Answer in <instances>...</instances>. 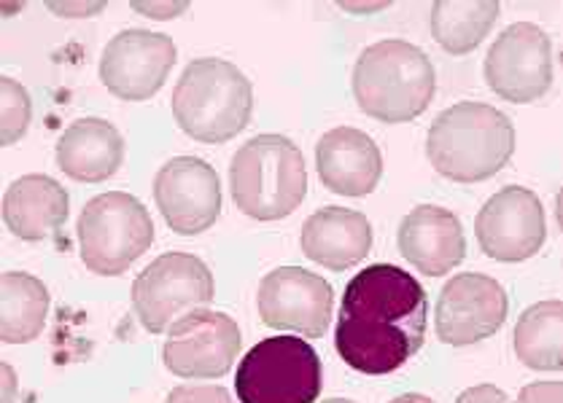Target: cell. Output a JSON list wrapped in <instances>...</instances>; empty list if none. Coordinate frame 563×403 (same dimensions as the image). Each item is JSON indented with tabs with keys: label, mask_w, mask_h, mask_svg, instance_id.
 <instances>
[{
	"label": "cell",
	"mask_w": 563,
	"mask_h": 403,
	"mask_svg": "<svg viewBox=\"0 0 563 403\" xmlns=\"http://www.w3.org/2000/svg\"><path fill=\"white\" fill-rule=\"evenodd\" d=\"M427 293L421 282L391 264H373L345 286L334 345L362 374L402 369L427 336Z\"/></svg>",
	"instance_id": "cell-1"
},
{
	"label": "cell",
	"mask_w": 563,
	"mask_h": 403,
	"mask_svg": "<svg viewBox=\"0 0 563 403\" xmlns=\"http://www.w3.org/2000/svg\"><path fill=\"white\" fill-rule=\"evenodd\" d=\"M515 152V126L499 108L464 100L445 108L427 135L434 170L456 183H477L501 170Z\"/></svg>",
	"instance_id": "cell-2"
},
{
	"label": "cell",
	"mask_w": 563,
	"mask_h": 403,
	"mask_svg": "<svg viewBox=\"0 0 563 403\" xmlns=\"http://www.w3.org/2000/svg\"><path fill=\"white\" fill-rule=\"evenodd\" d=\"M434 92V65L416 44L388 38L358 54L353 68V98L377 122H412L427 111Z\"/></svg>",
	"instance_id": "cell-3"
},
{
	"label": "cell",
	"mask_w": 563,
	"mask_h": 403,
	"mask_svg": "<svg viewBox=\"0 0 563 403\" xmlns=\"http://www.w3.org/2000/svg\"><path fill=\"white\" fill-rule=\"evenodd\" d=\"M251 108V81L238 65L219 57L189 63L173 92L176 124L200 143H227L241 135Z\"/></svg>",
	"instance_id": "cell-4"
},
{
	"label": "cell",
	"mask_w": 563,
	"mask_h": 403,
	"mask_svg": "<svg viewBox=\"0 0 563 403\" xmlns=\"http://www.w3.org/2000/svg\"><path fill=\"white\" fill-rule=\"evenodd\" d=\"M230 189L232 200L249 219H286L308 194L305 156L284 135L251 137L232 156Z\"/></svg>",
	"instance_id": "cell-5"
},
{
	"label": "cell",
	"mask_w": 563,
	"mask_h": 403,
	"mask_svg": "<svg viewBox=\"0 0 563 403\" xmlns=\"http://www.w3.org/2000/svg\"><path fill=\"white\" fill-rule=\"evenodd\" d=\"M154 243V221L141 200L108 191L84 204L79 215V250L89 272L117 278Z\"/></svg>",
	"instance_id": "cell-6"
},
{
	"label": "cell",
	"mask_w": 563,
	"mask_h": 403,
	"mask_svg": "<svg viewBox=\"0 0 563 403\" xmlns=\"http://www.w3.org/2000/svg\"><path fill=\"white\" fill-rule=\"evenodd\" d=\"M241 403H316L321 395L319 352L297 336H269L251 347L235 377Z\"/></svg>",
	"instance_id": "cell-7"
},
{
	"label": "cell",
	"mask_w": 563,
	"mask_h": 403,
	"mask_svg": "<svg viewBox=\"0 0 563 403\" xmlns=\"http://www.w3.org/2000/svg\"><path fill=\"white\" fill-rule=\"evenodd\" d=\"M213 275L191 253H165L154 258L133 282L137 321L152 334H162L195 310L213 302Z\"/></svg>",
	"instance_id": "cell-8"
},
{
	"label": "cell",
	"mask_w": 563,
	"mask_h": 403,
	"mask_svg": "<svg viewBox=\"0 0 563 403\" xmlns=\"http://www.w3.org/2000/svg\"><path fill=\"white\" fill-rule=\"evenodd\" d=\"M485 81L507 102H534L553 83V44L534 22H515L490 44Z\"/></svg>",
	"instance_id": "cell-9"
},
{
	"label": "cell",
	"mask_w": 563,
	"mask_h": 403,
	"mask_svg": "<svg viewBox=\"0 0 563 403\" xmlns=\"http://www.w3.org/2000/svg\"><path fill=\"white\" fill-rule=\"evenodd\" d=\"M241 326L227 312L195 310L173 323L162 358L181 379H219L241 355Z\"/></svg>",
	"instance_id": "cell-10"
},
{
	"label": "cell",
	"mask_w": 563,
	"mask_h": 403,
	"mask_svg": "<svg viewBox=\"0 0 563 403\" xmlns=\"http://www.w3.org/2000/svg\"><path fill=\"white\" fill-rule=\"evenodd\" d=\"M477 243L496 261H526L542 250L548 239L542 200L523 186L496 191L475 219Z\"/></svg>",
	"instance_id": "cell-11"
},
{
	"label": "cell",
	"mask_w": 563,
	"mask_h": 403,
	"mask_svg": "<svg viewBox=\"0 0 563 403\" xmlns=\"http://www.w3.org/2000/svg\"><path fill=\"white\" fill-rule=\"evenodd\" d=\"M510 299L499 280L481 272H464L445 282L434 312L440 342L453 347L477 345L505 326Z\"/></svg>",
	"instance_id": "cell-12"
},
{
	"label": "cell",
	"mask_w": 563,
	"mask_h": 403,
	"mask_svg": "<svg viewBox=\"0 0 563 403\" xmlns=\"http://www.w3.org/2000/svg\"><path fill=\"white\" fill-rule=\"evenodd\" d=\"M176 65V44L165 33L122 30L113 35L100 57V78L119 100L141 102L154 98Z\"/></svg>",
	"instance_id": "cell-13"
},
{
	"label": "cell",
	"mask_w": 563,
	"mask_h": 403,
	"mask_svg": "<svg viewBox=\"0 0 563 403\" xmlns=\"http://www.w3.org/2000/svg\"><path fill=\"white\" fill-rule=\"evenodd\" d=\"M154 200L173 232L191 237L208 232L221 213L219 172L197 156H176L154 178Z\"/></svg>",
	"instance_id": "cell-14"
},
{
	"label": "cell",
	"mask_w": 563,
	"mask_h": 403,
	"mask_svg": "<svg viewBox=\"0 0 563 403\" xmlns=\"http://www.w3.org/2000/svg\"><path fill=\"white\" fill-rule=\"evenodd\" d=\"M256 306L269 328L319 339L332 321V286L302 267H280L262 280Z\"/></svg>",
	"instance_id": "cell-15"
},
{
	"label": "cell",
	"mask_w": 563,
	"mask_h": 403,
	"mask_svg": "<svg viewBox=\"0 0 563 403\" xmlns=\"http://www.w3.org/2000/svg\"><path fill=\"white\" fill-rule=\"evenodd\" d=\"M399 253L421 275L440 278L453 272L466 253L464 228L456 213L437 204H418L405 215L397 234Z\"/></svg>",
	"instance_id": "cell-16"
},
{
	"label": "cell",
	"mask_w": 563,
	"mask_h": 403,
	"mask_svg": "<svg viewBox=\"0 0 563 403\" xmlns=\"http://www.w3.org/2000/svg\"><path fill=\"white\" fill-rule=\"evenodd\" d=\"M316 167L321 183L343 197H364L375 191L383 172L380 148L356 126L329 130L316 146Z\"/></svg>",
	"instance_id": "cell-17"
},
{
	"label": "cell",
	"mask_w": 563,
	"mask_h": 403,
	"mask_svg": "<svg viewBox=\"0 0 563 403\" xmlns=\"http://www.w3.org/2000/svg\"><path fill=\"white\" fill-rule=\"evenodd\" d=\"M299 245L310 261L343 272L367 258L373 248V226L358 210L323 208L305 221Z\"/></svg>",
	"instance_id": "cell-18"
},
{
	"label": "cell",
	"mask_w": 563,
	"mask_h": 403,
	"mask_svg": "<svg viewBox=\"0 0 563 403\" xmlns=\"http://www.w3.org/2000/svg\"><path fill=\"white\" fill-rule=\"evenodd\" d=\"M124 159V141L111 122L98 116L76 119L57 143V165L81 183H100L117 176Z\"/></svg>",
	"instance_id": "cell-19"
},
{
	"label": "cell",
	"mask_w": 563,
	"mask_h": 403,
	"mask_svg": "<svg viewBox=\"0 0 563 403\" xmlns=\"http://www.w3.org/2000/svg\"><path fill=\"white\" fill-rule=\"evenodd\" d=\"M70 197L49 176H25L3 197V221L14 237L38 243L68 221Z\"/></svg>",
	"instance_id": "cell-20"
},
{
	"label": "cell",
	"mask_w": 563,
	"mask_h": 403,
	"mask_svg": "<svg viewBox=\"0 0 563 403\" xmlns=\"http://www.w3.org/2000/svg\"><path fill=\"white\" fill-rule=\"evenodd\" d=\"M0 296V336L5 345L33 342L49 315V291L44 282L25 272H5Z\"/></svg>",
	"instance_id": "cell-21"
},
{
	"label": "cell",
	"mask_w": 563,
	"mask_h": 403,
	"mask_svg": "<svg viewBox=\"0 0 563 403\" xmlns=\"http://www.w3.org/2000/svg\"><path fill=\"white\" fill-rule=\"evenodd\" d=\"M515 355L534 371L563 369V304L559 299L539 302L515 323Z\"/></svg>",
	"instance_id": "cell-22"
},
{
	"label": "cell",
	"mask_w": 563,
	"mask_h": 403,
	"mask_svg": "<svg viewBox=\"0 0 563 403\" xmlns=\"http://www.w3.org/2000/svg\"><path fill=\"white\" fill-rule=\"evenodd\" d=\"M501 5L496 0H440L431 5V33L451 54H466L483 44Z\"/></svg>",
	"instance_id": "cell-23"
},
{
	"label": "cell",
	"mask_w": 563,
	"mask_h": 403,
	"mask_svg": "<svg viewBox=\"0 0 563 403\" xmlns=\"http://www.w3.org/2000/svg\"><path fill=\"white\" fill-rule=\"evenodd\" d=\"M30 116H33V102L27 89L14 78L0 81V141L3 146H14L27 132Z\"/></svg>",
	"instance_id": "cell-24"
},
{
	"label": "cell",
	"mask_w": 563,
	"mask_h": 403,
	"mask_svg": "<svg viewBox=\"0 0 563 403\" xmlns=\"http://www.w3.org/2000/svg\"><path fill=\"white\" fill-rule=\"evenodd\" d=\"M167 403H235L221 384H178L167 393Z\"/></svg>",
	"instance_id": "cell-25"
},
{
	"label": "cell",
	"mask_w": 563,
	"mask_h": 403,
	"mask_svg": "<svg viewBox=\"0 0 563 403\" xmlns=\"http://www.w3.org/2000/svg\"><path fill=\"white\" fill-rule=\"evenodd\" d=\"M518 403H563L561 382H531L520 390Z\"/></svg>",
	"instance_id": "cell-26"
},
{
	"label": "cell",
	"mask_w": 563,
	"mask_h": 403,
	"mask_svg": "<svg viewBox=\"0 0 563 403\" xmlns=\"http://www.w3.org/2000/svg\"><path fill=\"white\" fill-rule=\"evenodd\" d=\"M456 403H512V399L496 384H477V388L464 390Z\"/></svg>",
	"instance_id": "cell-27"
},
{
	"label": "cell",
	"mask_w": 563,
	"mask_h": 403,
	"mask_svg": "<svg viewBox=\"0 0 563 403\" xmlns=\"http://www.w3.org/2000/svg\"><path fill=\"white\" fill-rule=\"evenodd\" d=\"M135 11L152 16V20H170L187 11V3H133Z\"/></svg>",
	"instance_id": "cell-28"
},
{
	"label": "cell",
	"mask_w": 563,
	"mask_h": 403,
	"mask_svg": "<svg viewBox=\"0 0 563 403\" xmlns=\"http://www.w3.org/2000/svg\"><path fill=\"white\" fill-rule=\"evenodd\" d=\"M52 9L59 11V14H95V11L103 9V3H68V5L54 3Z\"/></svg>",
	"instance_id": "cell-29"
},
{
	"label": "cell",
	"mask_w": 563,
	"mask_h": 403,
	"mask_svg": "<svg viewBox=\"0 0 563 403\" xmlns=\"http://www.w3.org/2000/svg\"><path fill=\"white\" fill-rule=\"evenodd\" d=\"M16 393V377L11 366H3V403H14Z\"/></svg>",
	"instance_id": "cell-30"
},
{
	"label": "cell",
	"mask_w": 563,
	"mask_h": 403,
	"mask_svg": "<svg viewBox=\"0 0 563 403\" xmlns=\"http://www.w3.org/2000/svg\"><path fill=\"white\" fill-rule=\"evenodd\" d=\"M391 403H434L429 399V395H421V393H405L399 395V399H394Z\"/></svg>",
	"instance_id": "cell-31"
},
{
	"label": "cell",
	"mask_w": 563,
	"mask_h": 403,
	"mask_svg": "<svg viewBox=\"0 0 563 403\" xmlns=\"http://www.w3.org/2000/svg\"><path fill=\"white\" fill-rule=\"evenodd\" d=\"M323 403H353V401H349V399H329V401H323Z\"/></svg>",
	"instance_id": "cell-32"
}]
</instances>
